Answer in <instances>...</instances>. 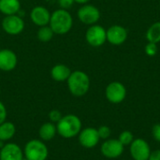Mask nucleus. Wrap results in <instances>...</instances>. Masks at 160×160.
I'll return each instance as SVG.
<instances>
[{
    "label": "nucleus",
    "instance_id": "nucleus-22",
    "mask_svg": "<svg viewBox=\"0 0 160 160\" xmlns=\"http://www.w3.org/2000/svg\"><path fill=\"white\" fill-rule=\"evenodd\" d=\"M119 141L123 145H128L133 142V134L128 130L123 131L119 136Z\"/></svg>",
    "mask_w": 160,
    "mask_h": 160
},
{
    "label": "nucleus",
    "instance_id": "nucleus-21",
    "mask_svg": "<svg viewBox=\"0 0 160 160\" xmlns=\"http://www.w3.org/2000/svg\"><path fill=\"white\" fill-rule=\"evenodd\" d=\"M53 35L54 33L49 25L40 26L37 32V38L41 42H49L52 39Z\"/></svg>",
    "mask_w": 160,
    "mask_h": 160
},
{
    "label": "nucleus",
    "instance_id": "nucleus-23",
    "mask_svg": "<svg viewBox=\"0 0 160 160\" xmlns=\"http://www.w3.org/2000/svg\"><path fill=\"white\" fill-rule=\"evenodd\" d=\"M62 116L63 115H62L61 112L58 111V110H52L49 112V120H50V122H52V123H53L55 125L60 121Z\"/></svg>",
    "mask_w": 160,
    "mask_h": 160
},
{
    "label": "nucleus",
    "instance_id": "nucleus-25",
    "mask_svg": "<svg viewBox=\"0 0 160 160\" xmlns=\"http://www.w3.org/2000/svg\"><path fill=\"white\" fill-rule=\"evenodd\" d=\"M145 52L148 56H154L157 54L158 52V46L156 43H152L149 42L146 46H145Z\"/></svg>",
    "mask_w": 160,
    "mask_h": 160
},
{
    "label": "nucleus",
    "instance_id": "nucleus-9",
    "mask_svg": "<svg viewBox=\"0 0 160 160\" xmlns=\"http://www.w3.org/2000/svg\"><path fill=\"white\" fill-rule=\"evenodd\" d=\"M130 154L134 160H148L151 154L150 146L142 139L133 140L130 145Z\"/></svg>",
    "mask_w": 160,
    "mask_h": 160
},
{
    "label": "nucleus",
    "instance_id": "nucleus-8",
    "mask_svg": "<svg viewBox=\"0 0 160 160\" xmlns=\"http://www.w3.org/2000/svg\"><path fill=\"white\" fill-rule=\"evenodd\" d=\"M105 95L111 103L118 104L125 99L127 96V90L123 83L119 82H112L106 87Z\"/></svg>",
    "mask_w": 160,
    "mask_h": 160
},
{
    "label": "nucleus",
    "instance_id": "nucleus-19",
    "mask_svg": "<svg viewBox=\"0 0 160 160\" xmlns=\"http://www.w3.org/2000/svg\"><path fill=\"white\" fill-rule=\"evenodd\" d=\"M16 134V127L10 121H5L0 125V142H8Z\"/></svg>",
    "mask_w": 160,
    "mask_h": 160
},
{
    "label": "nucleus",
    "instance_id": "nucleus-14",
    "mask_svg": "<svg viewBox=\"0 0 160 160\" xmlns=\"http://www.w3.org/2000/svg\"><path fill=\"white\" fill-rule=\"evenodd\" d=\"M51 12L43 6H36L32 8L30 12V19L32 22L40 27L49 25L51 19Z\"/></svg>",
    "mask_w": 160,
    "mask_h": 160
},
{
    "label": "nucleus",
    "instance_id": "nucleus-10",
    "mask_svg": "<svg viewBox=\"0 0 160 160\" xmlns=\"http://www.w3.org/2000/svg\"><path fill=\"white\" fill-rule=\"evenodd\" d=\"M100 138L98 136V129L94 128H86L81 130L79 133V142L80 144L87 149L94 148L98 145Z\"/></svg>",
    "mask_w": 160,
    "mask_h": 160
},
{
    "label": "nucleus",
    "instance_id": "nucleus-26",
    "mask_svg": "<svg viewBox=\"0 0 160 160\" xmlns=\"http://www.w3.org/2000/svg\"><path fill=\"white\" fill-rule=\"evenodd\" d=\"M74 0H57V4L60 7L59 8H63V9H68L70 8L73 4H74Z\"/></svg>",
    "mask_w": 160,
    "mask_h": 160
},
{
    "label": "nucleus",
    "instance_id": "nucleus-15",
    "mask_svg": "<svg viewBox=\"0 0 160 160\" xmlns=\"http://www.w3.org/2000/svg\"><path fill=\"white\" fill-rule=\"evenodd\" d=\"M106 33L107 40L112 45H121L128 38V31L121 25H112L106 30Z\"/></svg>",
    "mask_w": 160,
    "mask_h": 160
},
{
    "label": "nucleus",
    "instance_id": "nucleus-2",
    "mask_svg": "<svg viewBox=\"0 0 160 160\" xmlns=\"http://www.w3.org/2000/svg\"><path fill=\"white\" fill-rule=\"evenodd\" d=\"M57 134L65 139H71L79 135L82 130V121L75 114L63 115L56 124Z\"/></svg>",
    "mask_w": 160,
    "mask_h": 160
},
{
    "label": "nucleus",
    "instance_id": "nucleus-17",
    "mask_svg": "<svg viewBox=\"0 0 160 160\" xmlns=\"http://www.w3.org/2000/svg\"><path fill=\"white\" fill-rule=\"evenodd\" d=\"M57 134L56 125L52 122H45L43 123L38 130L39 139L43 142H50L52 141L55 135Z\"/></svg>",
    "mask_w": 160,
    "mask_h": 160
},
{
    "label": "nucleus",
    "instance_id": "nucleus-29",
    "mask_svg": "<svg viewBox=\"0 0 160 160\" xmlns=\"http://www.w3.org/2000/svg\"><path fill=\"white\" fill-rule=\"evenodd\" d=\"M148 160H160V150H156L152 152Z\"/></svg>",
    "mask_w": 160,
    "mask_h": 160
},
{
    "label": "nucleus",
    "instance_id": "nucleus-7",
    "mask_svg": "<svg viewBox=\"0 0 160 160\" xmlns=\"http://www.w3.org/2000/svg\"><path fill=\"white\" fill-rule=\"evenodd\" d=\"M79 20L87 25H93L96 24L100 19V11L99 9L94 6L89 4H84L82 6L77 12Z\"/></svg>",
    "mask_w": 160,
    "mask_h": 160
},
{
    "label": "nucleus",
    "instance_id": "nucleus-5",
    "mask_svg": "<svg viewBox=\"0 0 160 160\" xmlns=\"http://www.w3.org/2000/svg\"><path fill=\"white\" fill-rule=\"evenodd\" d=\"M2 28L5 33L10 36L21 34L24 29V21L18 14L5 16L2 20Z\"/></svg>",
    "mask_w": 160,
    "mask_h": 160
},
{
    "label": "nucleus",
    "instance_id": "nucleus-16",
    "mask_svg": "<svg viewBox=\"0 0 160 160\" xmlns=\"http://www.w3.org/2000/svg\"><path fill=\"white\" fill-rule=\"evenodd\" d=\"M70 74H71L70 68L67 65H64V64H57L53 66L51 69L52 79L58 82L68 81Z\"/></svg>",
    "mask_w": 160,
    "mask_h": 160
},
{
    "label": "nucleus",
    "instance_id": "nucleus-4",
    "mask_svg": "<svg viewBox=\"0 0 160 160\" xmlns=\"http://www.w3.org/2000/svg\"><path fill=\"white\" fill-rule=\"evenodd\" d=\"M23 156L28 160H46L49 156V150L45 142L40 139H33L24 145Z\"/></svg>",
    "mask_w": 160,
    "mask_h": 160
},
{
    "label": "nucleus",
    "instance_id": "nucleus-30",
    "mask_svg": "<svg viewBox=\"0 0 160 160\" xmlns=\"http://www.w3.org/2000/svg\"><path fill=\"white\" fill-rule=\"evenodd\" d=\"M90 0H74L75 3H78V4H81V5H84V4H87Z\"/></svg>",
    "mask_w": 160,
    "mask_h": 160
},
{
    "label": "nucleus",
    "instance_id": "nucleus-31",
    "mask_svg": "<svg viewBox=\"0 0 160 160\" xmlns=\"http://www.w3.org/2000/svg\"><path fill=\"white\" fill-rule=\"evenodd\" d=\"M22 160H28V159H26L25 158H23V159H22Z\"/></svg>",
    "mask_w": 160,
    "mask_h": 160
},
{
    "label": "nucleus",
    "instance_id": "nucleus-12",
    "mask_svg": "<svg viewBox=\"0 0 160 160\" xmlns=\"http://www.w3.org/2000/svg\"><path fill=\"white\" fill-rule=\"evenodd\" d=\"M101 154L108 158H116L124 152V145L119 140H106L101 145Z\"/></svg>",
    "mask_w": 160,
    "mask_h": 160
},
{
    "label": "nucleus",
    "instance_id": "nucleus-13",
    "mask_svg": "<svg viewBox=\"0 0 160 160\" xmlns=\"http://www.w3.org/2000/svg\"><path fill=\"white\" fill-rule=\"evenodd\" d=\"M18 64V57L16 53L9 49L0 50V70L11 71L15 69Z\"/></svg>",
    "mask_w": 160,
    "mask_h": 160
},
{
    "label": "nucleus",
    "instance_id": "nucleus-20",
    "mask_svg": "<svg viewBox=\"0 0 160 160\" xmlns=\"http://www.w3.org/2000/svg\"><path fill=\"white\" fill-rule=\"evenodd\" d=\"M146 39L148 42L158 43L160 41V22L153 23L146 32Z\"/></svg>",
    "mask_w": 160,
    "mask_h": 160
},
{
    "label": "nucleus",
    "instance_id": "nucleus-3",
    "mask_svg": "<svg viewBox=\"0 0 160 160\" xmlns=\"http://www.w3.org/2000/svg\"><path fill=\"white\" fill-rule=\"evenodd\" d=\"M67 82L69 92L74 97L84 96L90 88V78L82 70L71 71Z\"/></svg>",
    "mask_w": 160,
    "mask_h": 160
},
{
    "label": "nucleus",
    "instance_id": "nucleus-1",
    "mask_svg": "<svg viewBox=\"0 0 160 160\" xmlns=\"http://www.w3.org/2000/svg\"><path fill=\"white\" fill-rule=\"evenodd\" d=\"M73 25V18L68 10L58 8L51 14L49 26L56 35L68 33Z\"/></svg>",
    "mask_w": 160,
    "mask_h": 160
},
{
    "label": "nucleus",
    "instance_id": "nucleus-27",
    "mask_svg": "<svg viewBox=\"0 0 160 160\" xmlns=\"http://www.w3.org/2000/svg\"><path fill=\"white\" fill-rule=\"evenodd\" d=\"M7 115H8V112H7L6 106L0 100V125L7 120Z\"/></svg>",
    "mask_w": 160,
    "mask_h": 160
},
{
    "label": "nucleus",
    "instance_id": "nucleus-18",
    "mask_svg": "<svg viewBox=\"0 0 160 160\" xmlns=\"http://www.w3.org/2000/svg\"><path fill=\"white\" fill-rule=\"evenodd\" d=\"M20 10V0H0V12L5 16L18 14Z\"/></svg>",
    "mask_w": 160,
    "mask_h": 160
},
{
    "label": "nucleus",
    "instance_id": "nucleus-28",
    "mask_svg": "<svg viewBox=\"0 0 160 160\" xmlns=\"http://www.w3.org/2000/svg\"><path fill=\"white\" fill-rule=\"evenodd\" d=\"M153 136L154 138L160 142V124H157L153 128Z\"/></svg>",
    "mask_w": 160,
    "mask_h": 160
},
{
    "label": "nucleus",
    "instance_id": "nucleus-24",
    "mask_svg": "<svg viewBox=\"0 0 160 160\" xmlns=\"http://www.w3.org/2000/svg\"><path fill=\"white\" fill-rule=\"evenodd\" d=\"M98 132L99 138L102 139V140H107L110 137V135H111V129H110V128H108L106 126L100 127L98 129Z\"/></svg>",
    "mask_w": 160,
    "mask_h": 160
},
{
    "label": "nucleus",
    "instance_id": "nucleus-6",
    "mask_svg": "<svg viewBox=\"0 0 160 160\" xmlns=\"http://www.w3.org/2000/svg\"><path fill=\"white\" fill-rule=\"evenodd\" d=\"M85 39L90 46L100 47L107 40L106 29L101 25L93 24L87 29L85 33Z\"/></svg>",
    "mask_w": 160,
    "mask_h": 160
},
{
    "label": "nucleus",
    "instance_id": "nucleus-11",
    "mask_svg": "<svg viewBox=\"0 0 160 160\" xmlns=\"http://www.w3.org/2000/svg\"><path fill=\"white\" fill-rule=\"evenodd\" d=\"M23 150L17 143L6 142L0 149V160H22Z\"/></svg>",
    "mask_w": 160,
    "mask_h": 160
}]
</instances>
